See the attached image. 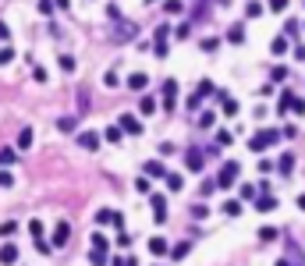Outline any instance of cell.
<instances>
[{
	"label": "cell",
	"mask_w": 305,
	"mask_h": 266,
	"mask_svg": "<svg viewBox=\"0 0 305 266\" xmlns=\"http://www.w3.org/2000/svg\"><path fill=\"white\" fill-rule=\"evenodd\" d=\"M280 135H284V132H277V128L256 132V135L248 138V149H252V153H266V149H270V146H277V142H280Z\"/></svg>",
	"instance_id": "cell-1"
},
{
	"label": "cell",
	"mask_w": 305,
	"mask_h": 266,
	"mask_svg": "<svg viewBox=\"0 0 305 266\" xmlns=\"http://www.w3.org/2000/svg\"><path fill=\"white\" fill-rule=\"evenodd\" d=\"M238 174H242V167H238L234 160H227V164L220 167V174H216V184H220V188H231V184L238 181Z\"/></svg>",
	"instance_id": "cell-2"
},
{
	"label": "cell",
	"mask_w": 305,
	"mask_h": 266,
	"mask_svg": "<svg viewBox=\"0 0 305 266\" xmlns=\"http://www.w3.org/2000/svg\"><path fill=\"white\" fill-rule=\"evenodd\" d=\"M184 164H188V170H202V164H206V146L199 149V146H188L184 149Z\"/></svg>",
	"instance_id": "cell-3"
},
{
	"label": "cell",
	"mask_w": 305,
	"mask_h": 266,
	"mask_svg": "<svg viewBox=\"0 0 305 266\" xmlns=\"http://www.w3.org/2000/svg\"><path fill=\"white\" fill-rule=\"evenodd\" d=\"M135 36H138L135 22H118V28H114V40L118 43H135Z\"/></svg>",
	"instance_id": "cell-4"
},
{
	"label": "cell",
	"mask_w": 305,
	"mask_h": 266,
	"mask_svg": "<svg viewBox=\"0 0 305 266\" xmlns=\"http://www.w3.org/2000/svg\"><path fill=\"white\" fill-rule=\"evenodd\" d=\"M118 124H121L128 135H142V124H138V118H135V114H121V118H118Z\"/></svg>",
	"instance_id": "cell-5"
},
{
	"label": "cell",
	"mask_w": 305,
	"mask_h": 266,
	"mask_svg": "<svg viewBox=\"0 0 305 266\" xmlns=\"http://www.w3.org/2000/svg\"><path fill=\"white\" fill-rule=\"evenodd\" d=\"M174 100H178V82L167 78L164 82V110H174Z\"/></svg>",
	"instance_id": "cell-6"
},
{
	"label": "cell",
	"mask_w": 305,
	"mask_h": 266,
	"mask_svg": "<svg viewBox=\"0 0 305 266\" xmlns=\"http://www.w3.org/2000/svg\"><path fill=\"white\" fill-rule=\"evenodd\" d=\"M149 206H152V216H156V224H164V220H167V199H164V196H152V199H149Z\"/></svg>",
	"instance_id": "cell-7"
},
{
	"label": "cell",
	"mask_w": 305,
	"mask_h": 266,
	"mask_svg": "<svg viewBox=\"0 0 305 266\" xmlns=\"http://www.w3.org/2000/svg\"><path fill=\"white\" fill-rule=\"evenodd\" d=\"M68 238H71V227H68V224H57V227H54V238H50V242H54V248H64V245H68Z\"/></svg>",
	"instance_id": "cell-8"
},
{
	"label": "cell",
	"mask_w": 305,
	"mask_h": 266,
	"mask_svg": "<svg viewBox=\"0 0 305 266\" xmlns=\"http://www.w3.org/2000/svg\"><path fill=\"white\" fill-rule=\"evenodd\" d=\"M100 138H103L100 132H82V135H78V146H82V149H96Z\"/></svg>",
	"instance_id": "cell-9"
},
{
	"label": "cell",
	"mask_w": 305,
	"mask_h": 266,
	"mask_svg": "<svg viewBox=\"0 0 305 266\" xmlns=\"http://www.w3.org/2000/svg\"><path fill=\"white\" fill-rule=\"evenodd\" d=\"M57 132H78V118H71V114H64V118H57Z\"/></svg>",
	"instance_id": "cell-10"
},
{
	"label": "cell",
	"mask_w": 305,
	"mask_h": 266,
	"mask_svg": "<svg viewBox=\"0 0 305 266\" xmlns=\"http://www.w3.org/2000/svg\"><path fill=\"white\" fill-rule=\"evenodd\" d=\"M256 210H259V213H270V210H277V199H274L270 192H262V196L256 199Z\"/></svg>",
	"instance_id": "cell-11"
},
{
	"label": "cell",
	"mask_w": 305,
	"mask_h": 266,
	"mask_svg": "<svg viewBox=\"0 0 305 266\" xmlns=\"http://www.w3.org/2000/svg\"><path fill=\"white\" fill-rule=\"evenodd\" d=\"M146 86H149V78H146V74H142V71H135V74H128V89H132V92H142Z\"/></svg>",
	"instance_id": "cell-12"
},
{
	"label": "cell",
	"mask_w": 305,
	"mask_h": 266,
	"mask_svg": "<svg viewBox=\"0 0 305 266\" xmlns=\"http://www.w3.org/2000/svg\"><path fill=\"white\" fill-rule=\"evenodd\" d=\"M146 174H149V178H167L170 170L164 167V160H149V164H146Z\"/></svg>",
	"instance_id": "cell-13"
},
{
	"label": "cell",
	"mask_w": 305,
	"mask_h": 266,
	"mask_svg": "<svg viewBox=\"0 0 305 266\" xmlns=\"http://www.w3.org/2000/svg\"><path fill=\"white\" fill-rule=\"evenodd\" d=\"M149 252H152V256H170V245H167L164 238H149Z\"/></svg>",
	"instance_id": "cell-14"
},
{
	"label": "cell",
	"mask_w": 305,
	"mask_h": 266,
	"mask_svg": "<svg viewBox=\"0 0 305 266\" xmlns=\"http://www.w3.org/2000/svg\"><path fill=\"white\" fill-rule=\"evenodd\" d=\"M0 262H4V266H14V262H18V248H14V245H4V248H0Z\"/></svg>",
	"instance_id": "cell-15"
},
{
	"label": "cell",
	"mask_w": 305,
	"mask_h": 266,
	"mask_svg": "<svg viewBox=\"0 0 305 266\" xmlns=\"http://www.w3.org/2000/svg\"><path fill=\"white\" fill-rule=\"evenodd\" d=\"M227 43H245V25H242V22L227 28Z\"/></svg>",
	"instance_id": "cell-16"
},
{
	"label": "cell",
	"mask_w": 305,
	"mask_h": 266,
	"mask_svg": "<svg viewBox=\"0 0 305 266\" xmlns=\"http://www.w3.org/2000/svg\"><path fill=\"white\" fill-rule=\"evenodd\" d=\"M57 68H60L64 74H71V71L78 68V64H74V57H71V54H60V57H57Z\"/></svg>",
	"instance_id": "cell-17"
},
{
	"label": "cell",
	"mask_w": 305,
	"mask_h": 266,
	"mask_svg": "<svg viewBox=\"0 0 305 266\" xmlns=\"http://www.w3.org/2000/svg\"><path fill=\"white\" fill-rule=\"evenodd\" d=\"M277 170H280V174H291V170H294V153H284V156L277 160Z\"/></svg>",
	"instance_id": "cell-18"
},
{
	"label": "cell",
	"mask_w": 305,
	"mask_h": 266,
	"mask_svg": "<svg viewBox=\"0 0 305 266\" xmlns=\"http://www.w3.org/2000/svg\"><path fill=\"white\" fill-rule=\"evenodd\" d=\"M196 124H199V128H213V124H216V114H213V110H202L199 118H196Z\"/></svg>",
	"instance_id": "cell-19"
},
{
	"label": "cell",
	"mask_w": 305,
	"mask_h": 266,
	"mask_svg": "<svg viewBox=\"0 0 305 266\" xmlns=\"http://www.w3.org/2000/svg\"><path fill=\"white\" fill-rule=\"evenodd\" d=\"M138 110H142V114H156V110H160V103L152 100V96H142V100H138Z\"/></svg>",
	"instance_id": "cell-20"
},
{
	"label": "cell",
	"mask_w": 305,
	"mask_h": 266,
	"mask_svg": "<svg viewBox=\"0 0 305 266\" xmlns=\"http://www.w3.org/2000/svg\"><path fill=\"white\" fill-rule=\"evenodd\" d=\"M298 32H302V22H298V18H288V25H284V36H288V40H298Z\"/></svg>",
	"instance_id": "cell-21"
},
{
	"label": "cell",
	"mask_w": 305,
	"mask_h": 266,
	"mask_svg": "<svg viewBox=\"0 0 305 266\" xmlns=\"http://www.w3.org/2000/svg\"><path fill=\"white\" fill-rule=\"evenodd\" d=\"M167 188H170V192H181V188H184V174H167Z\"/></svg>",
	"instance_id": "cell-22"
},
{
	"label": "cell",
	"mask_w": 305,
	"mask_h": 266,
	"mask_svg": "<svg viewBox=\"0 0 305 266\" xmlns=\"http://www.w3.org/2000/svg\"><path fill=\"white\" fill-rule=\"evenodd\" d=\"M280 238V227H262L259 231V242H277Z\"/></svg>",
	"instance_id": "cell-23"
},
{
	"label": "cell",
	"mask_w": 305,
	"mask_h": 266,
	"mask_svg": "<svg viewBox=\"0 0 305 266\" xmlns=\"http://www.w3.org/2000/svg\"><path fill=\"white\" fill-rule=\"evenodd\" d=\"M18 149H32V128H22L18 132Z\"/></svg>",
	"instance_id": "cell-24"
},
{
	"label": "cell",
	"mask_w": 305,
	"mask_h": 266,
	"mask_svg": "<svg viewBox=\"0 0 305 266\" xmlns=\"http://www.w3.org/2000/svg\"><path fill=\"white\" fill-rule=\"evenodd\" d=\"M89 245H92V248H100V252H106V245H110V242H106V234H100V231H92V238H89Z\"/></svg>",
	"instance_id": "cell-25"
},
{
	"label": "cell",
	"mask_w": 305,
	"mask_h": 266,
	"mask_svg": "<svg viewBox=\"0 0 305 266\" xmlns=\"http://www.w3.org/2000/svg\"><path fill=\"white\" fill-rule=\"evenodd\" d=\"M121 132H124L121 124H114V128H106V132H103V138H106V142H121Z\"/></svg>",
	"instance_id": "cell-26"
},
{
	"label": "cell",
	"mask_w": 305,
	"mask_h": 266,
	"mask_svg": "<svg viewBox=\"0 0 305 266\" xmlns=\"http://www.w3.org/2000/svg\"><path fill=\"white\" fill-rule=\"evenodd\" d=\"M188 36H192V25H188V22H181V25L174 28V40H188Z\"/></svg>",
	"instance_id": "cell-27"
},
{
	"label": "cell",
	"mask_w": 305,
	"mask_h": 266,
	"mask_svg": "<svg viewBox=\"0 0 305 266\" xmlns=\"http://www.w3.org/2000/svg\"><path fill=\"white\" fill-rule=\"evenodd\" d=\"M192 216H196V220H206V216H210V206H206V202H196V206H192Z\"/></svg>",
	"instance_id": "cell-28"
},
{
	"label": "cell",
	"mask_w": 305,
	"mask_h": 266,
	"mask_svg": "<svg viewBox=\"0 0 305 266\" xmlns=\"http://www.w3.org/2000/svg\"><path fill=\"white\" fill-rule=\"evenodd\" d=\"M11 184H14V174L8 167H0V188H11Z\"/></svg>",
	"instance_id": "cell-29"
},
{
	"label": "cell",
	"mask_w": 305,
	"mask_h": 266,
	"mask_svg": "<svg viewBox=\"0 0 305 266\" xmlns=\"http://www.w3.org/2000/svg\"><path fill=\"white\" fill-rule=\"evenodd\" d=\"M54 8H57V0H40V14H43V18H50Z\"/></svg>",
	"instance_id": "cell-30"
},
{
	"label": "cell",
	"mask_w": 305,
	"mask_h": 266,
	"mask_svg": "<svg viewBox=\"0 0 305 266\" xmlns=\"http://www.w3.org/2000/svg\"><path fill=\"white\" fill-rule=\"evenodd\" d=\"M164 11H167V14H181V11H184V4H181V0H167Z\"/></svg>",
	"instance_id": "cell-31"
},
{
	"label": "cell",
	"mask_w": 305,
	"mask_h": 266,
	"mask_svg": "<svg viewBox=\"0 0 305 266\" xmlns=\"http://www.w3.org/2000/svg\"><path fill=\"white\" fill-rule=\"evenodd\" d=\"M14 231H18V224H14V220H8V224H0V238H11Z\"/></svg>",
	"instance_id": "cell-32"
},
{
	"label": "cell",
	"mask_w": 305,
	"mask_h": 266,
	"mask_svg": "<svg viewBox=\"0 0 305 266\" xmlns=\"http://www.w3.org/2000/svg\"><path fill=\"white\" fill-rule=\"evenodd\" d=\"M14 167V149H0V167Z\"/></svg>",
	"instance_id": "cell-33"
},
{
	"label": "cell",
	"mask_w": 305,
	"mask_h": 266,
	"mask_svg": "<svg viewBox=\"0 0 305 266\" xmlns=\"http://www.w3.org/2000/svg\"><path fill=\"white\" fill-rule=\"evenodd\" d=\"M270 50H274V54L280 57V54L288 50V36H280V40H274V43H270Z\"/></svg>",
	"instance_id": "cell-34"
},
{
	"label": "cell",
	"mask_w": 305,
	"mask_h": 266,
	"mask_svg": "<svg viewBox=\"0 0 305 266\" xmlns=\"http://www.w3.org/2000/svg\"><path fill=\"white\" fill-rule=\"evenodd\" d=\"M114 220H118V213H110V210H100L96 213V224H114Z\"/></svg>",
	"instance_id": "cell-35"
},
{
	"label": "cell",
	"mask_w": 305,
	"mask_h": 266,
	"mask_svg": "<svg viewBox=\"0 0 305 266\" xmlns=\"http://www.w3.org/2000/svg\"><path fill=\"white\" fill-rule=\"evenodd\" d=\"M184 256H188V242H181V245L170 248V259H184Z\"/></svg>",
	"instance_id": "cell-36"
},
{
	"label": "cell",
	"mask_w": 305,
	"mask_h": 266,
	"mask_svg": "<svg viewBox=\"0 0 305 266\" xmlns=\"http://www.w3.org/2000/svg\"><path fill=\"white\" fill-rule=\"evenodd\" d=\"M89 262H92V266H106V252H100V248H92V256H89Z\"/></svg>",
	"instance_id": "cell-37"
},
{
	"label": "cell",
	"mask_w": 305,
	"mask_h": 266,
	"mask_svg": "<svg viewBox=\"0 0 305 266\" xmlns=\"http://www.w3.org/2000/svg\"><path fill=\"white\" fill-rule=\"evenodd\" d=\"M288 252H291V259H298V266H305V256H302V248L294 242H288Z\"/></svg>",
	"instance_id": "cell-38"
},
{
	"label": "cell",
	"mask_w": 305,
	"mask_h": 266,
	"mask_svg": "<svg viewBox=\"0 0 305 266\" xmlns=\"http://www.w3.org/2000/svg\"><path fill=\"white\" fill-rule=\"evenodd\" d=\"M216 188H220V184H216V178H206V181H202V196H213Z\"/></svg>",
	"instance_id": "cell-39"
},
{
	"label": "cell",
	"mask_w": 305,
	"mask_h": 266,
	"mask_svg": "<svg viewBox=\"0 0 305 266\" xmlns=\"http://www.w3.org/2000/svg\"><path fill=\"white\" fill-rule=\"evenodd\" d=\"M245 14H248V18H259V14H262V4H256V0H248V8H245Z\"/></svg>",
	"instance_id": "cell-40"
},
{
	"label": "cell",
	"mask_w": 305,
	"mask_h": 266,
	"mask_svg": "<svg viewBox=\"0 0 305 266\" xmlns=\"http://www.w3.org/2000/svg\"><path fill=\"white\" fill-rule=\"evenodd\" d=\"M224 114H227V118L238 114V100H227V96H224Z\"/></svg>",
	"instance_id": "cell-41"
},
{
	"label": "cell",
	"mask_w": 305,
	"mask_h": 266,
	"mask_svg": "<svg viewBox=\"0 0 305 266\" xmlns=\"http://www.w3.org/2000/svg\"><path fill=\"white\" fill-rule=\"evenodd\" d=\"M270 74H274V82H284V78H288V68H284V64H277Z\"/></svg>",
	"instance_id": "cell-42"
},
{
	"label": "cell",
	"mask_w": 305,
	"mask_h": 266,
	"mask_svg": "<svg viewBox=\"0 0 305 266\" xmlns=\"http://www.w3.org/2000/svg\"><path fill=\"white\" fill-rule=\"evenodd\" d=\"M216 46H220V40H213V36H206V40H202V50H206V54H213Z\"/></svg>",
	"instance_id": "cell-43"
},
{
	"label": "cell",
	"mask_w": 305,
	"mask_h": 266,
	"mask_svg": "<svg viewBox=\"0 0 305 266\" xmlns=\"http://www.w3.org/2000/svg\"><path fill=\"white\" fill-rule=\"evenodd\" d=\"M224 213H227V216H238V213H242V202H227Z\"/></svg>",
	"instance_id": "cell-44"
},
{
	"label": "cell",
	"mask_w": 305,
	"mask_h": 266,
	"mask_svg": "<svg viewBox=\"0 0 305 266\" xmlns=\"http://www.w3.org/2000/svg\"><path fill=\"white\" fill-rule=\"evenodd\" d=\"M11 60H14V50L4 46V50H0V64H11Z\"/></svg>",
	"instance_id": "cell-45"
},
{
	"label": "cell",
	"mask_w": 305,
	"mask_h": 266,
	"mask_svg": "<svg viewBox=\"0 0 305 266\" xmlns=\"http://www.w3.org/2000/svg\"><path fill=\"white\" fill-rule=\"evenodd\" d=\"M291 110H294V114H305V100L294 96V100H291Z\"/></svg>",
	"instance_id": "cell-46"
},
{
	"label": "cell",
	"mask_w": 305,
	"mask_h": 266,
	"mask_svg": "<svg viewBox=\"0 0 305 266\" xmlns=\"http://www.w3.org/2000/svg\"><path fill=\"white\" fill-rule=\"evenodd\" d=\"M28 231H32V238H43V227H40V220H32V224H28Z\"/></svg>",
	"instance_id": "cell-47"
},
{
	"label": "cell",
	"mask_w": 305,
	"mask_h": 266,
	"mask_svg": "<svg viewBox=\"0 0 305 266\" xmlns=\"http://www.w3.org/2000/svg\"><path fill=\"white\" fill-rule=\"evenodd\" d=\"M216 142L220 146H231V132H216Z\"/></svg>",
	"instance_id": "cell-48"
},
{
	"label": "cell",
	"mask_w": 305,
	"mask_h": 266,
	"mask_svg": "<svg viewBox=\"0 0 305 266\" xmlns=\"http://www.w3.org/2000/svg\"><path fill=\"white\" fill-rule=\"evenodd\" d=\"M174 149H178L174 142H164V146H160V156H170V153H174Z\"/></svg>",
	"instance_id": "cell-49"
},
{
	"label": "cell",
	"mask_w": 305,
	"mask_h": 266,
	"mask_svg": "<svg viewBox=\"0 0 305 266\" xmlns=\"http://www.w3.org/2000/svg\"><path fill=\"white\" fill-rule=\"evenodd\" d=\"M118 245H121V248H128V245H132V234H124V231H121V234H118Z\"/></svg>",
	"instance_id": "cell-50"
},
{
	"label": "cell",
	"mask_w": 305,
	"mask_h": 266,
	"mask_svg": "<svg viewBox=\"0 0 305 266\" xmlns=\"http://www.w3.org/2000/svg\"><path fill=\"white\" fill-rule=\"evenodd\" d=\"M288 8V0H270V11H284Z\"/></svg>",
	"instance_id": "cell-51"
},
{
	"label": "cell",
	"mask_w": 305,
	"mask_h": 266,
	"mask_svg": "<svg viewBox=\"0 0 305 266\" xmlns=\"http://www.w3.org/2000/svg\"><path fill=\"white\" fill-rule=\"evenodd\" d=\"M0 40H11V28H8L4 22H0Z\"/></svg>",
	"instance_id": "cell-52"
},
{
	"label": "cell",
	"mask_w": 305,
	"mask_h": 266,
	"mask_svg": "<svg viewBox=\"0 0 305 266\" xmlns=\"http://www.w3.org/2000/svg\"><path fill=\"white\" fill-rule=\"evenodd\" d=\"M298 210H302V213H305V196H298Z\"/></svg>",
	"instance_id": "cell-53"
},
{
	"label": "cell",
	"mask_w": 305,
	"mask_h": 266,
	"mask_svg": "<svg viewBox=\"0 0 305 266\" xmlns=\"http://www.w3.org/2000/svg\"><path fill=\"white\" fill-rule=\"evenodd\" d=\"M277 266H291V262H288V259H280V262H277Z\"/></svg>",
	"instance_id": "cell-54"
},
{
	"label": "cell",
	"mask_w": 305,
	"mask_h": 266,
	"mask_svg": "<svg viewBox=\"0 0 305 266\" xmlns=\"http://www.w3.org/2000/svg\"><path fill=\"white\" fill-rule=\"evenodd\" d=\"M128 266H138V262H135V259H128Z\"/></svg>",
	"instance_id": "cell-55"
},
{
	"label": "cell",
	"mask_w": 305,
	"mask_h": 266,
	"mask_svg": "<svg viewBox=\"0 0 305 266\" xmlns=\"http://www.w3.org/2000/svg\"><path fill=\"white\" fill-rule=\"evenodd\" d=\"M146 4H152V0H146Z\"/></svg>",
	"instance_id": "cell-56"
}]
</instances>
